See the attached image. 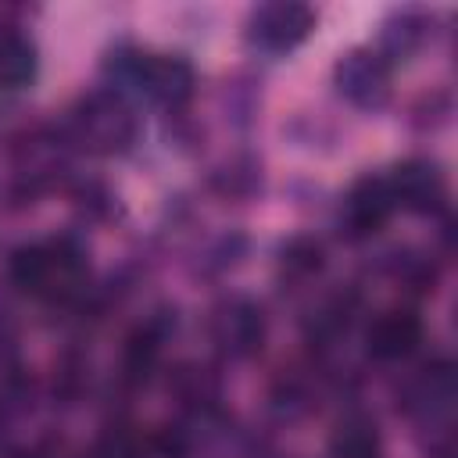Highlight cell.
<instances>
[{"mask_svg": "<svg viewBox=\"0 0 458 458\" xmlns=\"http://www.w3.org/2000/svg\"><path fill=\"white\" fill-rule=\"evenodd\" d=\"M107 75H111V89L125 93H140L154 104L165 107H182L193 97L197 75L193 64L179 54H154V50H136V47H122L107 57Z\"/></svg>", "mask_w": 458, "mask_h": 458, "instance_id": "obj_1", "label": "cell"}, {"mask_svg": "<svg viewBox=\"0 0 458 458\" xmlns=\"http://www.w3.org/2000/svg\"><path fill=\"white\" fill-rule=\"evenodd\" d=\"M11 279L18 290L43 301H72L86 283V254L72 240L25 243L11 254Z\"/></svg>", "mask_w": 458, "mask_h": 458, "instance_id": "obj_2", "label": "cell"}, {"mask_svg": "<svg viewBox=\"0 0 458 458\" xmlns=\"http://www.w3.org/2000/svg\"><path fill=\"white\" fill-rule=\"evenodd\" d=\"M136 129L140 122L129 97L111 86L79 97L75 107L68 111V140L97 157L125 154L136 143Z\"/></svg>", "mask_w": 458, "mask_h": 458, "instance_id": "obj_3", "label": "cell"}, {"mask_svg": "<svg viewBox=\"0 0 458 458\" xmlns=\"http://www.w3.org/2000/svg\"><path fill=\"white\" fill-rule=\"evenodd\" d=\"M208 336L215 344V351L229 361H243L254 358L268 336V322L258 301L243 297V293H229L211 308L208 318Z\"/></svg>", "mask_w": 458, "mask_h": 458, "instance_id": "obj_4", "label": "cell"}, {"mask_svg": "<svg viewBox=\"0 0 458 458\" xmlns=\"http://www.w3.org/2000/svg\"><path fill=\"white\" fill-rule=\"evenodd\" d=\"M315 29V11L297 0H272L250 11L247 18V43L261 54H290L297 50Z\"/></svg>", "mask_w": 458, "mask_h": 458, "instance_id": "obj_5", "label": "cell"}, {"mask_svg": "<svg viewBox=\"0 0 458 458\" xmlns=\"http://www.w3.org/2000/svg\"><path fill=\"white\" fill-rule=\"evenodd\" d=\"M333 86L358 111H379L394 93L390 64L372 47H351L347 54H340V61L333 64Z\"/></svg>", "mask_w": 458, "mask_h": 458, "instance_id": "obj_6", "label": "cell"}, {"mask_svg": "<svg viewBox=\"0 0 458 458\" xmlns=\"http://www.w3.org/2000/svg\"><path fill=\"white\" fill-rule=\"evenodd\" d=\"M386 190L394 197V208H404L411 215H437L447 204V179L429 157H408L394 165L386 175Z\"/></svg>", "mask_w": 458, "mask_h": 458, "instance_id": "obj_7", "label": "cell"}, {"mask_svg": "<svg viewBox=\"0 0 458 458\" xmlns=\"http://www.w3.org/2000/svg\"><path fill=\"white\" fill-rule=\"evenodd\" d=\"M404 404H408V411H411L419 422H426L429 429L447 426L451 408H454V369H451V361H433V365H426V369L411 379Z\"/></svg>", "mask_w": 458, "mask_h": 458, "instance_id": "obj_8", "label": "cell"}, {"mask_svg": "<svg viewBox=\"0 0 458 458\" xmlns=\"http://www.w3.org/2000/svg\"><path fill=\"white\" fill-rule=\"evenodd\" d=\"M422 344V318L411 308L379 311L365 329V351L376 361H401Z\"/></svg>", "mask_w": 458, "mask_h": 458, "instance_id": "obj_9", "label": "cell"}, {"mask_svg": "<svg viewBox=\"0 0 458 458\" xmlns=\"http://www.w3.org/2000/svg\"><path fill=\"white\" fill-rule=\"evenodd\" d=\"M394 215V197L386 190V175H361L347 197H344V225L351 236H372L379 233Z\"/></svg>", "mask_w": 458, "mask_h": 458, "instance_id": "obj_10", "label": "cell"}, {"mask_svg": "<svg viewBox=\"0 0 458 458\" xmlns=\"http://www.w3.org/2000/svg\"><path fill=\"white\" fill-rule=\"evenodd\" d=\"M168 329H175V315L168 318V311H157V315H150V318L129 336L125 354H122V372H125L129 383H143V379L154 372Z\"/></svg>", "mask_w": 458, "mask_h": 458, "instance_id": "obj_11", "label": "cell"}, {"mask_svg": "<svg viewBox=\"0 0 458 458\" xmlns=\"http://www.w3.org/2000/svg\"><path fill=\"white\" fill-rule=\"evenodd\" d=\"M429 39V18L422 11H394L386 21H383V32H379V47L376 54L394 64V61H408L415 57Z\"/></svg>", "mask_w": 458, "mask_h": 458, "instance_id": "obj_12", "label": "cell"}, {"mask_svg": "<svg viewBox=\"0 0 458 458\" xmlns=\"http://www.w3.org/2000/svg\"><path fill=\"white\" fill-rule=\"evenodd\" d=\"M379 426L361 411L344 415L329 433V458H379Z\"/></svg>", "mask_w": 458, "mask_h": 458, "instance_id": "obj_13", "label": "cell"}, {"mask_svg": "<svg viewBox=\"0 0 458 458\" xmlns=\"http://www.w3.org/2000/svg\"><path fill=\"white\" fill-rule=\"evenodd\" d=\"M168 390L186 404L193 408L197 415H211L218 408V376L204 365H179L172 376H168Z\"/></svg>", "mask_w": 458, "mask_h": 458, "instance_id": "obj_14", "label": "cell"}, {"mask_svg": "<svg viewBox=\"0 0 458 458\" xmlns=\"http://www.w3.org/2000/svg\"><path fill=\"white\" fill-rule=\"evenodd\" d=\"M36 47L18 29H0V89H21L36 79Z\"/></svg>", "mask_w": 458, "mask_h": 458, "instance_id": "obj_15", "label": "cell"}, {"mask_svg": "<svg viewBox=\"0 0 458 458\" xmlns=\"http://www.w3.org/2000/svg\"><path fill=\"white\" fill-rule=\"evenodd\" d=\"M326 265V250L315 236H293L283 250H279V272L293 283H304L311 276H318Z\"/></svg>", "mask_w": 458, "mask_h": 458, "instance_id": "obj_16", "label": "cell"}, {"mask_svg": "<svg viewBox=\"0 0 458 458\" xmlns=\"http://www.w3.org/2000/svg\"><path fill=\"white\" fill-rule=\"evenodd\" d=\"M97 458H154V440L129 422H114L100 433Z\"/></svg>", "mask_w": 458, "mask_h": 458, "instance_id": "obj_17", "label": "cell"}, {"mask_svg": "<svg viewBox=\"0 0 458 458\" xmlns=\"http://www.w3.org/2000/svg\"><path fill=\"white\" fill-rule=\"evenodd\" d=\"M0 440H4V415H0Z\"/></svg>", "mask_w": 458, "mask_h": 458, "instance_id": "obj_18", "label": "cell"}]
</instances>
